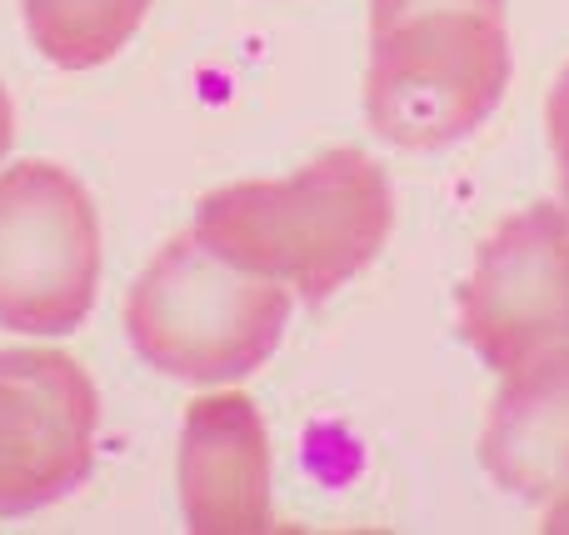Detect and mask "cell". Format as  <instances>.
<instances>
[{
    "label": "cell",
    "mask_w": 569,
    "mask_h": 535,
    "mask_svg": "<svg viewBox=\"0 0 569 535\" xmlns=\"http://www.w3.org/2000/svg\"><path fill=\"white\" fill-rule=\"evenodd\" d=\"M30 46L60 70H96L116 60L150 16V0H20Z\"/></svg>",
    "instance_id": "cell-9"
},
{
    "label": "cell",
    "mask_w": 569,
    "mask_h": 535,
    "mask_svg": "<svg viewBox=\"0 0 569 535\" xmlns=\"http://www.w3.org/2000/svg\"><path fill=\"white\" fill-rule=\"evenodd\" d=\"M295 296L230 266L196 230L166 240L126 296V336L146 366L190 386L246 380L276 356Z\"/></svg>",
    "instance_id": "cell-2"
},
{
    "label": "cell",
    "mask_w": 569,
    "mask_h": 535,
    "mask_svg": "<svg viewBox=\"0 0 569 535\" xmlns=\"http://www.w3.org/2000/svg\"><path fill=\"white\" fill-rule=\"evenodd\" d=\"M460 336L490 370L569 346V210L555 200L500 220L460 286Z\"/></svg>",
    "instance_id": "cell-5"
},
{
    "label": "cell",
    "mask_w": 569,
    "mask_h": 535,
    "mask_svg": "<svg viewBox=\"0 0 569 535\" xmlns=\"http://www.w3.org/2000/svg\"><path fill=\"white\" fill-rule=\"evenodd\" d=\"M555 166H560V206L569 210V156H565V160H555Z\"/></svg>",
    "instance_id": "cell-13"
},
{
    "label": "cell",
    "mask_w": 569,
    "mask_h": 535,
    "mask_svg": "<svg viewBox=\"0 0 569 535\" xmlns=\"http://www.w3.org/2000/svg\"><path fill=\"white\" fill-rule=\"evenodd\" d=\"M510 30L490 10H425L370 30L365 116L400 150H445L480 130L510 90Z\"/></svg>",
    "instance_id": "cell-3"
},
{
    "label": "cell",
    "mask_w": 569,
    "mask_h": 535,
    "mask_svg": "<svg viewBox=\"0 0 569 535\" xmlns=\"http://www.w3.org/2000/svg\"><path fill=\"white\" fill-rule=\"evenodd\" d=\"M480 460L495 486L520 501L569 496V346L505 370L485 416Z\"/></svg>",
    "instance_id": "cell-8"
},
{
    "label": "cell",
    "mask_w": 569,
    "mask_h": 535,
    "mask_svg": "<svg viewBox=\"0 0 569 535\" xmlns=\"http://www.w3.org/2000/svg\"><path fill=\"white\" fill-rule=\"evenodd\" d=\"M545 126H550V150L555 160L569 156V66L560 70V80H555L550 90V106H545Z\"/></svg>",
    "instance_id": "cell-11"
},
{
    "label": "cell",
    "mask_w": 569,
    "mask_h": 535,
    "mask_svg": "<svg viewBox=\"0 0 569 535\" xmlns=\"http://www.w3.org/2000/svg\"><path fill=\"white\" fill-rule=\"evenodd\" d=\"M100 390L76 356L0 350V516L56 506L96 470Z\"/></svg>",
    "instance_id": "cell-6"
},
{
    "label": "cell",
    "mask_w": 569,
    "mask_h": 535,
    "mask_svg": "<svg viewBox=\"0 0 569 535\" xmlns=\"http://www.w3.org/2000/svg\"><path fill=\"white\" fill-rule=\"evenodd\" d=\"M395 190L375 156L325 150L284 180H236L196 206V236L230 266L325 300L350 286L390 240Z\"/></svg>",
    "instance_id": "cell-1"
},
{
    "label": "cell",
    "mask_w": 569,
    "mask_h": 535,
    "mask_svg": "<svg viewBox=\"0 0 569 535\" xmlns=\"http://www.w3.org/2000/svg\"><path fill=\"white\" fill-rule=\"evenodd\" d=\"M100 216L90 190L56 160L0 170V326L70 336L100 290Z\"/></svg>",
    "instance_id": "cell-4"
},
{
    "label": "cell",
    "mask_w": 569,
    "mask_h": 535,
    "mask_svg": "<svg viewBox=\"0 0 569 535\" xmlns=\"http://www.w3.org/2000/svg\"><path fill=\"white\" fill-rule=\"evenodd\" d=\"M180 516L200 535L270 531V436L246 390L196 396L180 420Z\"/></svg>",
    "instance_id": "cell-7"
},
{
    "label": "cell",
    "mask_w": 569,
    "mask_h": 535,
    "mask_svg": "<svg viewBox=\"0 0 569 535\" xmlns=\"http://www.w3.org/2000/svg\"><path fill=\"white\" fill-rule=\"evenodd\" d=\"M425 10H490V16H505V0H370V30L400 26V20L425 16Z\"/></svg>",
    "instance_id": "cell-10"
},
{
    "label": "cell",
    "mask_w": 569,
    "mask_h": 535,
    "mask_svg": "<svg viewBox=\"0 0 569 535\" xmlns=\"http://www.w3.org/2000/svg\"><path fill=\"white\" fill-rule=\"evenodd\" d=\"M10 140H16V106H10V90L0 86V160L10 156Z\"/></svg>",
    "instance_id": "cell-12"
}]
</instances>
